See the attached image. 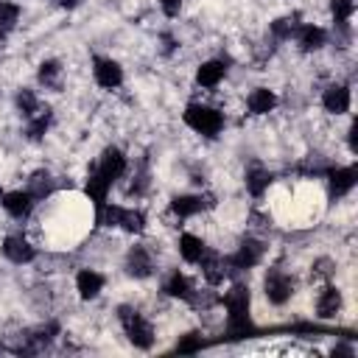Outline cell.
Returning <instances> with one entry per match:
<instances>
[{
    "instance_id": "cell-1",
    "label": "cell",
    "mask_w": 358,
    "mask_h": 358,
    "mask_svg": "<svg viewBox=\"0 0 358 358\" xmlns=\"http://www.w3.org/2000/svg\"><path fill=\"white\" fill-rule=\"evenodd\" d=\"M218 305L227 310V336L243 338L252 333V291L246 282H229L218 296Z\"/></svg>"
},
{
    "instance_id": "cell-2",
    "label": "cell",
    "mask_w": 358,
    "mask_h": 358,
    "mask_svg": "<svg viewBox=\"0 0 358 358\" xmlns=\"http://www.w3.org/2000/svg\"><path fill=\"white\" fill-rule=\"evenodd\" d=\"M182 120H185V126H187L190 131H196V134H201V137H207V140H215V137L224 131V126H227L221 109H215V106H210V103H199V101H193V103L185 106Z\"/></svg>"
},
{
    "instance_id": "cell-3",
    "label": "cell",
    "mask_w": 358,
    "mask_h": 358,
    "mask_svg": "<svg viewBox=\"0 0 358 358\" xmlns=\"http://www.w3.org/2000/svg\"><path fill=\"white\" fill-rule=\"evenodd\" d=\"M117 322H120L131 347H137V350H151L154 347V341H157L154 324L134 305H117Z\"/></svg>"
},
{
    "instance_id": "cell-4",
    "label": "cell",
    "mask_w": 358,
    "mask_h": 358,
    "mask_svg": "<svg viewBox=\"0 0 358 358\" xmlns=\"http://www.w3.org/2000/svg\"><path fill=\"white\" fill-rule=\"evenodd\" d=\"M296 294V280L291 271H285L282 266H268L266 274H263V296L268 305L274 308H282L294 299Z\"/></svg>"
},
{
    "instance_id": "cell-5",
    "label": "cell",
    "mask_w": 358,
    "mask_h": 358,
    "mask_svg": "<svg viewBox=\"0 0 358 358\" xmlns=\"http://www.w3.org/2000/svg\"><path fill=\"white\" fill-rule=\"evenodd\" d=\"M266 252H268V246H266L263 238H257V235H246V238L238 241V246H235L232 252H227V263H229L232 274H238V271H249V268H255V266L263 263Z\"/></svg>"
},
{
    "instance_id": "cell-6",
    "label": "cell",
    "mask_w": 358,
    "mask_h": 358,
    "mask_svg": "<svg viewBox=\"0 0 358 358\" xmlns=\"http://www.w3.org/2000/svg\"><path fill=\"white\" fill-rule=\"evenodd\" d=\"M322 179L327 182V196H330L333 201H338V199H347V196L355 190V185H358V168H355L352 162H347V165L333 162V165L324 171Z\"/></svg>"
},
{
    "instance_id": "cell-7",
    "label": "cell",
    "mask_w": 358,
    "mask_h": 358,
    "mask_svg": "<svg viewBox=\"0 0 358 358\" xmlns=\"http://www.w3.org/2000/svg\"><path fill=\"white\" fill-rule=\"evenodd\" d=\"M213 204H215V201H213L210 193H176V196H171V201H168V213H171L176 221H190V218L207 213Z\"/></svg>"
},
{
    "instance_id": "cell-8",
    "label": "cell",
    "mask_w": 358,
    "mask_h": 358,
    "mask_svg": "<svg viewBox=\"0 0 358 358\" xmlns=\"http://www.w3.org/2000/svg\"><path fill=\"white\" fill-rule=\"evenodd\" d=\"M123 271L126 277L131 280H148L154 271H157V260H154V252L145 246V243H131L123 255Z\"/></svg>"
},
{
    "instance_id": "cell-9",
    "label": "cell",
    "mask_w": 358,
    "mask_h": 358,
    "mask_svg": "<svg viewBox=\"0 0 358 358\" xmlns=\"http://www.w3.org/2000/svg\"><path fill=\"white\" fill-rule=\"evenodd\" d=\"M196 268H199L204 285H213V288L224 285V282L232 277V268H229V263H227V255L218 252V249H213V246H207V252H204V257L196 263Z\"/></svg>"
},
{
    "instance_id": "cell-10",
    "label": "cell",
    "mask_w": 358,
    "mask_h": 358,
    "mask_svg": "<svg viewBox=\"0 0 358 358\" xmlns=\"http://www.w3.org/2000/svg\"><path fill=\"white\" fill-rule=\"evenodd\" d=\"M319 103L327 115L333 117H341V115H350L352 109V87L347 81H330L322 95H319Z\"/></svg>"
},
{
    "instance_id": "cell-11",
    "label": "cell",
    "mask_w": 358,
    "mask_h": 358,
    "mask_svg": "<svg viewBox=\"0 0 358 358\" xmlns=\"http://www.w3.org/2000/svg\"><path fill=\"white\" fill-rule=\"evenodd\" d=\"M0 255L14 266H28V263H34L39 257V249L22 232H8L3 238V243H0Z\"/></svg>"
},
{
    "instance_id": "cell-12",
    "label": "cell",
    "mask_w": 358,
    "mask_h": 358,
    "mask_svg": "<svg viewBox=\"0 0 358 358\" xmlns=\"http://www.w3.org/2000/svg\"><path fill=\"white\" fill-rule=\"evenodd\" d=\"M341 310H344V291L338 285H333V280L322 282V288L316 291V299H313V316L322 322H330Z\"/></svg>"
},
{
    "instance_id": "cell-13",
    "label": "cell",
    "mask_w": 358,
    "mask_h": 358,
    "mask_svg": "<svg viewBox=\"0 0 358 358\" xmlns=\"http://www.w3.org/2000/svg\"><path fill=\"white\" fill-rule=\"evenodd\" d=\"M92 168L101 171L112 185H117V182L126 176V171H129V157H126V151H123L120 145H106V148L98 154V159H95Z\"/></svg>"
},
{
    "instance_id": "cell-14",
    "label": "cell",
    "mask_w": 358,
    "mask_h": 358,
    "mask_svg": "<svg viewBox=\"0 0 358 358\" xmlns=\"http://www.w3.org/2000/svg\"><path fill=\"white\" fill-rule=\"evenodd\" d=\"M36 199L31 196V190L28 187H14V190H6L3 193V199H0V207L6 210V215L8 218H14V221H28L31 218V213L36 210Z\"/></svg>"
},
{
    "instance_id": "cell-15",
    "label": "cell",
    "mask_w": 358,
    "mask_h": 358,
    "mask_svg": "<svg viewBox=\"0 0 358 358\" xmlns=\"http://www.w3.org/2000/svg\"><path fill=\"white\" fill-rule=\"evenodd\" d=\"M123 78H126V73H123L117 59H112V56H95L92 59V81L101 90H117V87H123Z\"/></svg>"
},
{
    "instance_id": "cell-16",
    "label": "cell",
    "mask_w": 358,
    "mask_h": 358,
    "mask_svg": "<svg viewBox=\"0 0 358 358\" xmlns=\"http://www.w3.org/2000/svg\"><path fill=\"white\" fill-rule=\"evenodd\" d=\"M73 288H76L78 299L92 302V299H98V296L103 294V288H106V277H103L98 268L81 266V268L76 271V277H73Z\"/></svg>"
},
{
    "instance_id": "cell-17",
    "label": "cell",
    "mask_w": 358,
    "mask_h": 358,
    "mask_svg": "<svg viewBox=\"0 0 358 358\" xmlns=\"http://www.w3.org/2000/svg\"><path fill=\"white\" fill-rule=\"evenodd\" d=\"M327 39H330V34H327L324 25H319V22H302L296 28V34H294L291 42L296 45L299 53H319L327 45Z\"/></svg>"
},
{
    "instance_id": "cell-18",
    "label": "cell",
    "mask_w": 358,
    "mask_h": 358,
    "mask_svg": "<svg viewBox=\"0 0 358 358\" xmlns=\"http://www.w3.org/2000/svg\"><path fill=\"white\" fill-rule=\"evenodd\" d=\"M271 185H274V173H271L263 162L246 165V171H243V187H246V193H249L252 199L260 201V199L271 190Z\"/></svg>"
},
{
    "instance_id": "cell-19",
    "label": "cell",
    "mask_w": 358,
    "mask_h": 358,
    "mask_svg": "<svg viewBox=\"0 0 358 358\" xmlns=\"http://www.w3.org/2000/svg\"><path fill=\"white\" fill-rule=\"evenodd\" d=\"M196 282L190 280V274H185L182 268H171L162 280V294L168 299H179V302H190V296L196 294Z\"/></svg>"
},
{
    "instance_id": "cell-20",
    "label": "cell",
    "mask_w": 358,
    "mask_h": 358,
    "mask_svg": "<svg viewBox=\"0 0 358 358\" xmlns=\"http://www.w3.org/2000/svg\"><path fill=\"white\" fill-rule=\"evenodd\" d=\"M280 106V95L271 90V87H252L249 90V95H246V112L252 115V117H266V115H271L274 109Z\"/></svg>"
},
{
    "instance_id": "cell-21",
    "label": "cell",
    "mask_w": 358,
    "mask_h": 358,
    "mask_svg": "<svg viewBox=\"0 0 358 358\" xmlns=\"http://www.w3.org/2000/svg\"><path fill=\"white\" fill-rule=\"evenodd\" d=\"M227 70H229V67H227L224 59H204V62L196 67V84H199L201 90H215V87L224 84Z\"/></svg>"
},
{
    "instance_id": "cell-22",
    "label": "cell",
    "mask_w": 358,
    "mask_h": 358,
    "mask_svg": "<svg viewBox=\"0 0 358 358\" xmlns=\"http://www.w3.org/2000/svg\"><path fill=\"white\" fill-rule=\"evenodd\" d=\"M299 25H302V17H299L296 11H291V14H280V17H274V20L268 22V39H271L274 45L291 42Z\"/></svg>"
},
{
    "instance_id": "cell-23",
    "label": "cell",
    "mask_w": 358,
    "mask_h": 358,
    "mask_svg": "<svg viewBox=\"0 0 358 358\" xmlns=\"http://www.w3.org/2000/svg\"><path fill=\"white\" fill-rule=\"evenodd\" d=\"M176 252H179L182 263L196 266V263L204 257V252H207V241H204L201 235H196V232H182V235L176 238Z\"/></svg>"
},
{
    "instance_id": "cell-24",
    "label": "cell",
    "mask_w": 358,
    "mask_h": 358,
    "mask_svg": "<svg viewBox=\"0 0 358 358\" xmlns=\"http://www.w3.org/2000/svg\"><path fill=\"white\" fill-rule=\"evenodd\" d=\"M112 187H115V185H112L101 171H95V168L84 176V193H87V199L92 201V207H101L103 201H109Z\"/></svg>"
},
{
    "instance_id": "cell-25",
    "label": "cell",
    "mask_w": 358,
    "mask_h": 358,
    "mask_svg": "<svg viewBox=\"0 0 358 358\" xmlns=\"http://www.w3.org/2000/svg\"><path fill=\"white\" fill-rule=\"evenodd\" d=\"M25 187L31 190V196H34L36 201H45V199H50L53 190H56V176H53L50 171L39 168V171H34V173L28 176V185H25Z\"/></svg>"
},
{
    "instance_id": "cell-26",
    "label": "cell",
    "mask_w": 358,
    "mask_h": 358,
    "mask_svg": "<svg viewBox=\"0 0 358 358\" xmlns=\"http://www.w3.org/2000/svg\"><path fill=\"white\" fill-rule=\"evenodd\" d=\"M62 76H64V67H62L59 59H42L39 67H36V81L45 90H59L62 87Z\"/></svg>"
},
{
    "instance_id": "cell-27",
    "label": "cell",
    "mask_w": 358,
    "mask_h": 358,
    "mask_svg": "<svg viewBox=\"0 0 358 358\" xmlns=\"http://www.w3.org/2000/svg\"><path fill=\"white\" fill-rule=\"evenodd\" d=\"M50 123H53V112H50V106H42L36 115H31V117L25 120V137H28L31 143H39V140L48 134Z\"/></svg>"
},
{
    "instance_id": "cell-28",
    "label": "cell",
    "mask_w": 358,
    "mask_h": 358,
    "mask_svg": "<svg viewBox=\"0 0 358 358\" xmlns=\"http://www.w3.org/2000/svg\"><path fill=\"white\" fill-rule=\"evenodd\" d=\"M14 109L20 112L22 120H28L31 115H36V112L42 109V98L36 95V90H31V87H20V90L14 92Z\"/></svg>"
},
{
    "instance_id": "cell-29",
    "label": "cell",
    "mask_w": 358,
    "mask_h": 358,
    "mask_svg": "<svg viewBox=\"0 0 358 358\" xmlns=\"http://www.w3.org/2000/svg\"><path fill=\"white\" fill-rule=\"evenodd\" d=\"M20 17H22V8L17 0H0V39L11 36L17 31Z\"/></svg>"
},
{
    "instance_id": "cell-30",
    "label": "cell",
    "mask_w": 358,
    "mask_h": 358,
    "mask_svg": "<svg viewBox=\"0 0 358 358\" xmlns=\"http://www.w3.org/2000/svg\"><path fill=\"white\" fill-rule=\"evenodd\" d=\"M355 17V0H330V20L336 31H350Z\"/></svg>"
},
{
    "instance_id": "cell-31",
    "label": "cell",
    "mask_w": 358,
    "mask_h": 358,
    "mask_svg": "<svg viewBox=\"0 0 358 358\" xmlns=\"http://www.w3.org/2000/svg\"><path fill=\"white\" fill-rule=\"evenodd\" d=\"M145 227H148L145 213H143L140 207H126V204H123L120 227H117V229H123V232H129V235H143V232H145Z\"/></svg>"
},
{
    "instance_id": "cell-32",
    "label": "cell",
    "mask_w": 358,
    "mask_h": 358,
    "mask_svg": "<svg viewBox=\"0 0 358 358\" xmlns=\"http://www.w3.org/2000/svg\"><path fill=\"white\" fill-rule=\"evenodd\" d=\"M336 260L333 257H316L313 263H310V277L313 280H319V282H330L333 277H336Z\"/></svg>"
},
{
    "instance_id": "cell-33",
    "label": "cell",
    "mask_w": 358,
    "mask_h": 358,
    "mask_svg": "<svg viewBox=\"0 0 358 358\" xmlns=\"http://www.w3.org/2000/svg\"><path fill=\"white\" fill-rule=\"evenodd\" d=\"M204 347V338H201V333H185V336H179V341H176V352H199Z\"/></svg>"
},
{
    "instance_id": "cell-34",
    "label": "cell",
    "mask_w": 358,
    "mask_h": 358,
    "mask_svg": "<svg viewBox=\"0 0 358 358\" xmlns=\"http://www.w3.org/2000/svg\"><path fill=\"white\" fill-rule=\"evenodd\" d=\"M159 42H162V53H165V56H171V53L179 48V39H176L171 31H162V34H159Z\"/></svg>"
},
{
    "instance_id": "cell-35",
    "label": "cell",
    "mask_w": 358,
    "mask_h": 358,
    "mask_svg": "<svg viewBox=\"0 0 358 358\" xmlns=\"http://www.w3.org/2000/svg\"><path fill=\"white\" fill-rule=\"evenodd\" d=\"M159 8H162V14H165L168 20H173V17H179V11H182V0H159Z\"/></svg>"
},
{
    "instance_id": "cell-36",
    "label": "cell",
    "mask_w": 358,
    "mask_h": 358,
    "mask_svg": "<svg viewBox=\"0 0 358 358\" xmlns=\"http://www.w3.org/2000/svg\"><path fill=\"white\" fill-rule=\"evenodd\" d=\"M53 3H56L59 8H73V6L78 3V0H53Z\"/></svg>"
},
{
    "instance_id": "cell-37",
    "label": "cell",
    "mask_w": 358,
    "mask_h": 358,
    "mask_svg": "<svg viewBox=\"0 0 358 358\" xmlns=\"http://www.w3.org/2000/svg\"><path fill=\"white\" fill-rule=\"evenodd\" d=\"M3 193H6V190H3V185H0V199H3Z\"/></svg>"
}]
</instances>
